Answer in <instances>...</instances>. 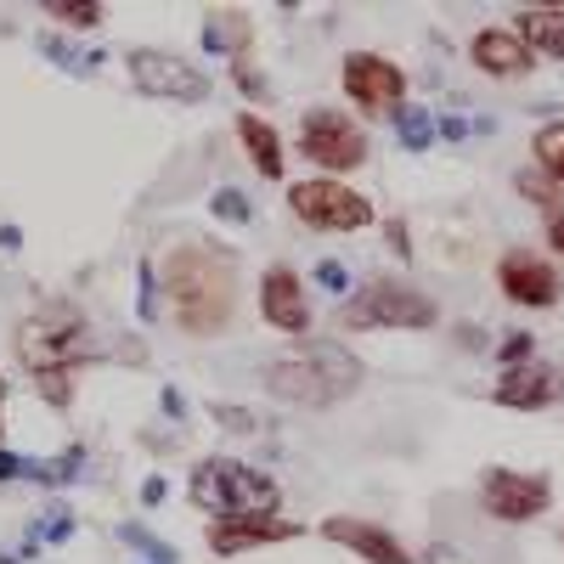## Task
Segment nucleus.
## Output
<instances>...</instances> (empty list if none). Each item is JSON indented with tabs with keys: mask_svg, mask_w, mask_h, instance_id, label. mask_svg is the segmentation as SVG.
Returning <instances> with one entry per match:
<instances>
[{
	"mask_svg": "<svg viewBox=\"0 0 564 564\" xmlns=\"http://www.w3.org/2000/svg\"><path fill=\"white\" fill-rule=\"evenodd\" d=\"M45 18H57L68 29H97L108 12L97 7V0H45Z\"/></svg>",
	"mask_w": 564,
	"mask_h": 564,
	"instance_id": "5701e85b",
	"label": "nucleus"
},
{
	"mask_svg": "<svg viewBox=\"0 0 564 564\" xmlns=\"http://www.w3.org/2000/svg\"><path fill=\"white\" fill-rule=\"evenodd\" d=\"M12 345H18V361L34 372V390L52 406H68L74 372L90 361V316L68 300H52L18 322Z\"/></svg>",
	"mask_w": 564,
	"mask_h": 564,
	"instance_id": "7ed1b4c3",
	"label": "nucleus"
},
{
	"mask_svg": "<svg viewBox=\"0 0 564 564\" xmlns=\"http://www.w3.org/2000/svg\"><path fill=\"white\" fill-rule=\"evenodd\" d=\"M238 141H243L249 164H254L265 181H282V175H289V153H282L276 124H271V119H260L254 108H243V113H238Z\"/></svg>",
	"mask_w": 564,
	"mask_h": 564,
	"instance_id": "f3484780",
	"label": "nucleus"
},
{
	"mask_svg": "<svg viewBox=\"0 0 564 564\" xmlns=\"http://www.w3.org/2000/svg\"><path fill=\"white\" fill-rule=\"evenodd\" d=\"M260 316L276 327V334H289V339H311V294H305V276L294 265H265L260 276Z\"/></svg>",
	"mask_w": 564,
	"mask_h": 564,
	"instance_id": "4468645a",
	"label": "nucleus"
},
{
	"mask_svg": "<svg viewBox=\"0 0 564 564\" xmlns=\"http://www.w3.org/2000/svg\"><path fill=\"white\" fill-rule=\"evenodd\" d=\"M513 193H520L525 204H536V209H547V215H558V204H564V193L536 170V164H525V170H513Z\"/></svg>",
	"mask_w": 564,
	"mask_h": 564,
	"instance_id": "412c9836",
	"label": "nucleus"
},
{
	"mask_svg": "<svg viewBox=\"0 0 564 564\" xmlns=\"http://www.w3.org/2000/svg\"><path fill=\"white\" fill-rule=\"evenodd\" d=\"M119 542H124L130 553H141L148 564H181V558H175V547H164L159 536H148L141 525H124V531H119Z\"/></svg>",
	"mask_w": 564,
	"mask_h": 564,
	"instance_id": "393cba45",
	"label": "nucleus"
},
{
	"mask_svg": "<svg viewBox=\"0 0 564 564\" xmlns=\"http://www.w3.org/2000/svg\"><path fill=\"white\" fill-rule=\"evenodd\" d=\"M547 249L564 260V209H558V215H547Z\"/></svg>",
	"mask_w": 564,
	"mask_h": 564,
	"instance_id": "7c9ffc66",
	"label": "nucleus"
},
{
	"mask_svg": "<svg viewBox=\"0 0 564 564\" xmlns=\"http://www.w3.org/2000/svg\"><path fill=\"white\" fill-rule=\"evenodd\" d=\"M316 536H322V542H334V547H345V553H356L361 564H417L412 547H406L390 525H379V520H356V513H327V520L316 525Z\"/></svg>",
	"mask_w": 564,
	"mask_h": 564,
	"instance_id": "f8f14e48",
	"label": "nucleus"
},
{
	"mask_svg": "<svg viewBox=\"0 0 564 564\" xmlns=\"http://www.w3.org/2000/svg\"><path fill=\"white\" fill-rule=\"evenodd\" d=\"M468 63H475L480 74H491V79H525L536 68V52L508 23H486L475 40H468Z\"/></svg>",
	"mask_w": 564,
	"mask_h": 564,
	"instance_id": "dca6fc26",
	"label": "nucleus"
},
{
	"mask_svg": "<svg viewBox=\"0 0 564 564\" xmlns=\"http://www.w3.org/2000/svg\"><path fill=\"white\" fill-rule=\"evenodd\" d=\"M468 130H475V124L457 119V113H441V119H435V135H441V141H468Z\"/></svg>",
	"mask_w": 564,
	"mask_h": 564,
	"instance_id": "c85d7f7f",
	"label": "nucleus"
},
{
	"mask_svg": "<svg viewBox=\"0 0 564 564\" xmlns=\"http://www.w3.org/2000/svg\"><path fill=\"white\" fill-rule=\"evenodd\" d=\"M231 79H238V90H243V97H271V85H265V74H254L249 63H231Z\"/></svg>",
	"mask_w": 564,
	"mask_h": 564,
	"instance_id": "bb28decb",
	"label": "nucleus"
},
{
	"mask_svg": "<svg viewBox=\"0 0 564 564\" xmlns=\"http://www.w3.org/2000/svg\"><path fill=\"white\" fill-rule=\"evenodd\" d=\"M164 412H170V417H181V412H186V401H181V390H164Z\"/></svg>",
	"mask_w": 564,
	"mask_h": 564,
	"instance_id": "2f4dec72",
	"label": "nucleus"
},
{
	"mask_svg": "<svg viewBox=\"0 0 564 564\" xmlns=\"http://www.w3.org/2000/svg\"><path fill=\"white\" fill-rule=\"evenodd\" d=\"M558 542H564V531H558Z\"/></svg>",
	"mask_w": 564,
	"mask_h": 564,
	"instance_id": "f704fd0d",
	"label": "nucleus"
},
{
	"mask_svg": "<svg viewBox=\"0 0 564 564\" xmlns=\"http://www.w3.org/2000/svg\"><path fill=\"white\" fill-rule=\"evenodd\" d=\"M289 215L305 231H334V238H350V231L372 226L379 209L361 186L334 181V175H316V181H289Z\"/></svg>",
	"mask_w": 564,
	"mask_h": 564,
	"instance_id": "423d86ee",
	"label": "nucleus"
},
{
	"mask_svg": "<svg viewBox=\"0 0 564 564\" xmlns=\"http://www.w3.org/2000/svg\"><path fill=\"white\" fill-rule=\"evenodd\" d=\"M305 525L300 520H282V513H254V520H209L204 542L215 558H243L260 547H282V542H300Z\"/></svg>",
	"mask_w": 564,
	"mask_h": 564,
	"instance_id": "ddd939ff",
	"label": "nucleus"
},
{
	"mask_svg": "<svg viewBox=\"0 0 564 564\" xmlns=\"http://www.w3.org/2000/svg\"><path fill=\"white\" fill-rule=\"evenodd\" d=\"M395 141H401L406 153H423V148L435 141V113H423V108L406 102V108L395 113Z\"/></svg>",
	"mask_w": 564,
	"mask_h": 564,
	"instance_id": "4be33fe9",
	"label": "nucleus"
},
{
	"mask_svg": "<svg viewBox=\"0 0 564 564\" xmlns=\"http://www.w3.org/2000/svg\"><path fill=\"white\" fill-rule=\"evenodd\" d=\"M260 384L282 406L327 412V406L350 401L367 384V361L350 345H339V339H294V345H282V350L265 356Z\"/></svg>",
	"mask_w": 564,
	"mask_h": 564,
	"instance_id": "f03ea898",
	"label": "nucleus"
},
{
	"mask_svg": "<svg viewBox=\"0 0 564 564\" xmlns=\"http://www.w3.org/2000/svg\"><path fill=\"white\" fill-rule=\"evenodd\" d=\"M384 243H390V249H395L401 260L412 254V243H406V226H401V220H390V226H384Z\"/></svg>",
	"mask_w": 564,
	"mask_h": 564,
	"instance_id": "c756f323",
	"label": "nucleus"
},
{
	"mask_svg": "<svg viewBox=\"0 0 564 564\" xmlns=\"http://www.w3.org/2000/svg\"><path fill=\"white\" fill-rule=\"evenodd\" d=\"M531 159H536V170L564 193V119L536 124V135H531Z\"/></svg>",
	"mask_w": 564,
	"mask_h": 564,
	"instance_id": "aec40b11",
	"label": "nucleus"
},
{
	"mask_svg": "<svg viewBox=\"0 0 564 564\" xmlns=\"http://www.w3.org/2000/svg\"><path fill=\"white\" fill-rule=\"evenodd\" d=\"M316 282H322L327 294H339V300H345V289H350V271H345L339 260H322V265H316Z\"/></svg>",
	"mask_w": 564,
	"mask_h": 564,
	"instance_id": "cd10ccee",
	"label": "nucleus"
},
{
	"mask_svg": "<svg viewBox=\"0 0 564 564\" xmlns=\"http://www.w3.org/2000/svg\"><path fill=\"white\" fill-rule=\"evenodd\" d=\"M339 322L350 334H384V327H395V334H423V327L441 322V300L412 289L406 276H372L339 300Z\"/></svg>",
	"mask_w": 564,
	"mask_h": 564,
	"instance_id": "39448f33",
	"label": "nucleus"
},
{
	"mask_svg": "<svg viewBox=\"0 0 564 564\" xmlns=\"http://www.w3.org/2000/svg\"><path fill=\"white\" fill-rule=\"evenodd\" d=\"M497 289L508 305H520V311H553L564 300V276L547 254L536 249H502L497 260Z\"/></svg>",
	"mask_w": 564,
	"mask_h": 564,
	"instance_id": "9b49d317",
	"label": "nucleus"
},
{
	"mask_svg": "<svg viewBox=\"0 0 564 564\" xmlns=\"http://www.w3.org/2000/svg\"><path fill=\"white\" fill-rule=\"evenodd\" d=\"M339 85H345V97L356 102L361 119H395L406 108V90H412L406 68L384 52H350L339 63Z\"/></svg>",
	"mask_w": 564,
	"mask_h": 564,
	"instance_id": "6e6552de",
	"label": "nucleus"
},
{
	"mask_svg": "<svg viewBox=\"0 0 564 564\" xmlns=\"http://www.w3.org/2000/svg\"><path fill=\"white\" fill-rule=\"evenodd\" d=\"M0 406H7V379H0Z\"/></svg>",
	"mask_w": 564,
	"mask_h": 564,
	"instance_id": "72a5a7b5",
	"label": "nucleus"
},
{
	"mask_svg": "<svg viewBox=\"0 0 564 564\" xmlns=\"http://www.w3.org/2000/svg\"><path fill=\"white\" fill-rule=\"evenodd\" d=\"M124 68H130V85L141 97H164V102H204L209 97V74L198 63H186L164 45H130L124 52Z\"/></svg>",
	"mask_w": 564,
	"mask_h": 564,
	"instance_id": "1a4fd4ad",
	"label": "nucleus"
},
{
	"mask_svg": "<svg viewBox=\"0 0 564 564\" xmlns=\"http://www.w3.org/2000/svg\"><path fill=\"white\" fill-rule=\"evenodd\" d=\"M141 497H148V502H164V480H159V475H153V480H148V486H141Z\"/></svg>",
	"mask_w": 564,
	"mask_h": 564,
	"instance_id": "473e14b6",
	"label": "nucleus"
},
{
	"mask_svg": "<svg viewBox=\"0 0 564 564\" xmlns=\"http://www.w3.org/2000/svg\"><path fill=\"white\" fill-rule=\"evenodd\" d=\"M204 45L231 63H249V45H254V18L238 12V7H215L204 18Z\"/></svg>",
	"mask_w": 564,
	"mask_h": 564,
	"instance_id": "6ab92c4d",
	"label": "nucleus"
},
{
	"mask_svg": "<svg viewBox=\"0 0 564 564\" xmlns=\"http://www.w3.org/2000/svg\"><path fill=\"white\" fill-rule=\"evenodd\" d=\"M480 508L497 525H531L553 508V480L531 468H486L480 475Z\"/></svg>",
	"mask_w": 564,
	"mask_h": 564,
	"instance_id": "9d476101",
	"label": "nucleus"
},
{
	"mask_svg": "<svg viewBox=\"0 0 564 564\" xmlns=\"http://www.w3.org/2000/svg\"><path fill=\"white\" fill-rule=\"evenodd\" d=\"M294 148L305 164L327 170V175H350L372 159V141H367V124L350 119L345 108H311L300 119V135H294Z\"/></svg>",
	"mask_w": 564,
	"mask_h": 564,
	"instance_id": "0eeeda50",
	"label": "nucleus"
},
{
	"mask_svg": "<svg viewBox=\"0 0 564 564\" xmlns=\"http://www.w3.org/2000/svg\"><path fill=\"white\" fill-rule=\"evenodd\" d=\"M491 401L508 406V412H547L564 401V367L558 361H525V367H508L497 372V384H491Z\"/></svg>",
	"mask_w": 564,
	"mask_h": 564,
	"instance_id": "2eb2a0df",
	"label": "nucleus"
},
{
	"mask_svg": "<svg viewBox=\"0 0 564 564\" xmlns=\"http://www.w3.org/2000/svg\"><path fill=\"white\" fill-rule=\"evenodd\" d=\"M525 361H536V334H525V327H520V334H508L497 345V367L508 372V367H525Z\"/></svg>",
	"mask_w": 564,
	"mask_h": 564,
	"instance_id": "a878e982",
	"label": "nucleus"
},
{
	"mask_svg": "<svg viewBox=\"0 0 564 564\" xmlns=\"http://www.w3.org/2000/svg\"><path fill=\"white\" fill-rule=\"evenodd\" d=\"M508 29L520 34L536 57L564 63V7H520L508 18Z\"/></svg>",
	"mask_w": 564,
	"mask_h": 564,
	"instance_id": "a211bd4d",
	"label": "nucleus"
},
{
	"mask_svg": "<svg viewBox=\"0 0 564 564\" xmlns=\"http://www.w3.org/2000/svg\"><path fill=\"white\" fill-rule=\"evenodd\" d=\"M186 502H198L209 520H254V513H276L282 491L271 475H260L243 457H198L193 475H186Z\"/></svg>",
	"mask_w": 564,
	"mask_h": 564,
	"instance_id": "20e7f679",
	"label": "nucleus"
},
{
	"mask_svg": "<svg viewBox=\"0 0 564 564\" xmlns=\"http://www.w3.org/2000/svg\"><path fill=\"white\" fill-rule=\"evenodd\" d=\"M209 209H215V220H226V226H249V220H254V204L238 193V186H215Z\"/></svg>",
	"mask_w": 564,
	"mask_h": 564,
	"instance_id": "b1692460",
	"label": "nucleus"
},
{
	"mask_svg": "<svg viewBox=\"0 0 564 564\" xmlns=\"http://www.w3.org/2000/svg\"><path fill=\"white\" fill-rule=\"evenodd\" d=\"M159 294L175 334L215 339L243 311V271L209 238H181L159 254Z\"/></svg>",
	"mask_w": 564,
	"mask_h": 564,
	"instance_id": "f257e3e1",
	"label": "nucleus"
}]
</instances>
